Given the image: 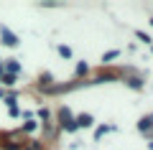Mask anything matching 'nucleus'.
Wrapping results in <instances>:
<instances>
[{
    "instance_id": "nucleus-7",
    "label": "nucleus",
    "mask_w": 153,
    "mask_h": 150,
    "mask_svg": "<svg viewBox=\"0 0 153 150\" xmlns=\"http://www.w3.org/2000/svg\"><path fill=\"white\" fill-rule=\"evenodd\" d=\"M59 54L64 56V59H71V48L69 46H59Z\"/></svg>"
},
{
    "instance_id": "nucleus-2",
    "label": "nucleus",
    "mask_w": 153,
    "mask_h": 150,
    "mask_svg": "<svg viewBox=\"0 0 153 150\" xmlns=\"http://www.w3.org/2000/svg\"><path fill=\"white\" fill-rule=\"evenodd\" d=\"M59 117H61V125H64V127L69 130V132H74V130H76V122L71 120V115H69V109H66V107L59 112Z\"/></svg>"
},
{
    "instance_id": "nucleus-5",
    "label": "nucleus",
    "mask_w": 153,
    "mask_h": 150,
    "mask_svg": "<svg viewBox=\"0 0 153 150\" xmlns=\"http://www.w3.org/2000/svg\"><path fill=\"white\" fill-rule=\"evenodd\" d=\"M8 71H10V74L16 76L18 71H21V64H18V61H13V59H10V61H8Z\"/></svg>"
},
{
    "instance_id": "nucleus-1",
    "label": "nucleus",
    "mask_w": 153,
    "mask_h": 150,
    "mask_svg": "<svg viewBox=\"0 0 153 150\" xmlns=\"http://www.w3.org/2000/svg\"><path fill=\"white\" fill-rule=\"evenodd\" d=\"M138 130H140L143 135H148V137H153V115H148V117H140V122H138Z\"/></svg>"
},
{
    "instance_id": "nucleus-10",
    "label": "nucleus",
    "mask_w": 153,
    "mask_h": 150,
    "mask_svg": "<svg viewBox=\"0 0 153 150\" xmlns=\"http://www.w3.org/2000/svg\"><path fill=\"white\" fill-rule=\"evenodd\" d=\"M128 84H130L133 89H140V86H143V84H140V79H128Z\"/></svg>"
},
{
    "instance_id": "nucleus-4",
    "label": "nucleus",
    "mask_w": 153,
    "mask_h": 150,
    "mask_svg": "<svg viewBox=\"0 0 153 150\" xmlns=\"http://www.w3.org/2000/svg\"><path fill=\"white\" fill-rule=\"evenodd\" d=\"M74 122H76V127H92L94 120H92V115H79Z\"/></svg>"
},
{
    "instance_id": "nucleus-8",
    "label": "nucleus",
    "mask_w": 153,
    "mask_h": 150,
    "mask_svg": "<svg viewBox=\"0 0 153 150\" xmlns=\"http://www.w3.org/2000/svg\"><path fill=\"white\" fill-rule=\"evenodd\" d=\"M135 36L140 38V41H146V43H153V38L148 36V33H143V31H135Z\"/></svg>"
},
{
    "instance_id": "nucleus-6",
    "label": "nucleus",
    "mask_w": 153,
    "mask_h": 150,
    "mask_svg": "<svg viewBox=\"0 0 153 150\" xmlns=\"http://www.w3.org/2000/svg\"><path fill=\"white\" fill-rule=\"evenodd\" d=\"M117 56H120V51H117V48H115V51H107V54L102 56V61H105V64H107V61H112V59H117Z\"/></svg>"
},
{
    "instance_id": "nucleus-9",
    "label": "nucleus",
    "mask_w": 153,
    "mask_h": 150,
    "mask_svg": "<svg viewBox=\"0 0 153 150\" xmlns=\"http://www.w3.org/2000/svg\"><path fill=\"white\" fill-rule=\"evenodd\" d=\"M13 81H16V76H13V74H3V84H8V86H10Z\"/></svg>"
},
{
    "instance_id": "nucleus-14",
    "label": "nucleus",
    "mask_w": 153,
    "mask_h": 150,
    "mask_svg": "<svg viewBox=\"0 0 153 150\" xmlns=\"http://www.w3.org/2000/svg\"><path fill=\"white\" fill-rule=\"evenodd\" d=\"M151 26H153V21H151Z\"/></svg>"
},
{
    "instance_id": "nucleus-12",
    "label": "nucleus",
    "mask_w": 153,
    "mask_h": 150,
    "mask_svg": "<svg viewBox=\"0 0 153 150\" xmlns=\"http://www.w3.org/2000/svg\"><path fill=\"white\" fill-rule=\"evenodd\" d=\"M76 74H87V64H79V66H76Z\"/></svg>"
},
{
    "instance_id": "nucleus-11",
    "label": "nucleus",
    "mask_w": 153,
    "mask_h": 150,
    "mask_svg": "<svg viewBox=\"0 0 153 150\" xmlns=\"http://www.w3.org/2000/svg\"><path fill=\"white\" fill-rule=\"evenodd\" d=\"M110 130H112V127H100L97 132H94V137H102V135H105V132H110Z\"/></svg>"
},
{
    "instance_id": "nucleus-3",
    "label": "nucleus",
    "mask_w": 153,
    "mask_h": 150,
    "mask_svg": "<svg viewBox=\"0 0 153 150\" xmlns=\"http://www.w3.org/2000/svg\"><path fill=\"white\" fill-rule=\"evenodd\" d=\"M0 36H3V43H5V46H18V36L10 33L5 26H0Z\"/></svg>"
},
{
    "instance_id": "nucleus-13",
    "label": "nucleus",
    "mask_w": 153,
    "mask_h": 150,
    "mask_svg": "<svg viewBox=\"0 0 153 150\" xmlns=\"http://www.w3.org/2000/svg\"><path fill=\"white\" fill-rule=\"evenodd\" d=\"M0 74H3V64H0Z\"/></svg>"
}]
</instances>
